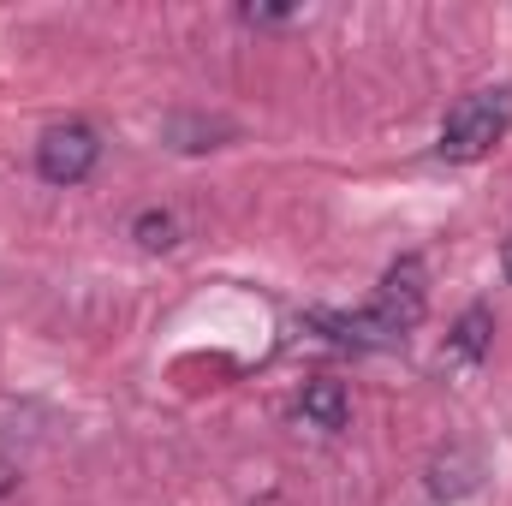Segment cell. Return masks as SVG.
<instances>
[{"label":"cell","instance_id":"cell-8","mask_svg":"<svg viewBox=\"0 0 512 506\" xmlns=\"http://www.w3.org/2000/svg\"><path fill=\"white\" fill-rule=\"evenodd\" d=\"M507 280H512V245H507Z\"/></svg>","mask_w":512,"mask_h":506},{"label":"cell","instance_id":"cell-2","mask_svg":"<svg viewBox=\"0 0 512 506\" xmlns=\"http://www.w3.org/2000/svg\"><path fill=\"white\" fill-rule=\"evenodd\" d=\"M507 126H512V90H477L441 120L435 155L441 161H477V155H489L507 137Z\"/></svg>","mask_w":512,"mask_h":506},{"label":"cell","instance_id":"cell-6","mask_svg":"<svg viewBox=\"0 0 512 506\" xmlns=\"http://www.w3.org/2000/svg\"><path fill=\"white\" fill-rule=\"evenodd\" d=\"M131 233H137V245H143V251H167V245H179V221H173V215H161V209H143Z\"/></svg>","mask_w":512,"mask_h":506},{"label":"cell","instance_id":"cell-1","mask_svg":"<svg viewBox=\"0 0 512 506\" xmlns=\"http://www.w3.org/2000/svg\"><path fill=\"white\" fill-rule=\"evenodd\" d=\"M423 304H429L423 262L405 256V262L387 268V280H382V292H376L370 310H358V316H316V322H322L340 346H399V340L423 322Z\"/></svg>","mask_w":512,"mask_h":506},{"label":"cell","instance_id":"cell-4","mask_svg":"<svg viewBox=\"0 0 512 506\" xmlns=\"http://www.w3.org/2000/svg\"><path fill=\"white\" fill-rule=\"evenodd\" d=\"M298 417L310 423V429H322V435H334V429H346V417H352V399H346V387L334 376L310 381L304 387V399H298Z\"/></svg>","mask_w":512,"mask_h":506},{"label":"cell","instance_id":"cell-3","mask_svg":"<svg viewBox=\"0 0 512 506\" xmlns=\"http://www.w3.org/2000/svg\"><path fill=\"white\" fill-rule=\"evenodd\" d=\"M102 161V137L84 126V120H66V126H48L36 143V173L48 185H84Z\"/></svg>","mask_w":512,"mask_h":506},{"label":"cell","instance_id":"cell-5","mask_svg":"<svg viewBox=\"0 0 512 506\" xmlns=\"http://www.w3.org/2000/svg\"><path fill=\"white\" fill-rule=\"evenodd\" d=\"M483 346H489V310H483V304H471V310L459 316V328H453V352H459L465 364H477V358H483Z\"/></svg>","mask_w":512,"mask_h":506},{"label":"cell","instance_id":"cell-7","mask_svg":"<svg viewBox=\"0 0 512 506\" xmlns=\"http://www.w3.org/2000/svg\"><path fill=\"white\" fill-rule=\"evenodd\" d=\"M239 18H245V24H280V18H292V12H274V6H245Z\"/></svg>","mask_w":512,"mask_h":506}]
</instances>
